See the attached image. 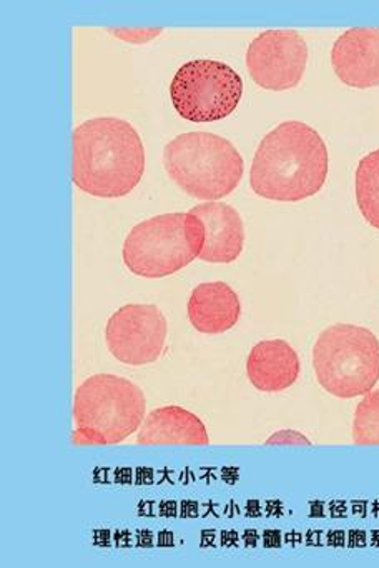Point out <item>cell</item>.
<instances>
[{
    "label": "cell",
    "mask_w": 379,
    "mask_h": 568,
    "mask_svg": "<svg viewBox=\"0 0 379 568\" xmlns=\"http://www.w3.org/2000/svg\"><path fill=\"white\" fill-rule=\"evenodd\" d=\"M72 181L93 197L130 194L145 172V149L130 122L90 119L73 131Z\"/></svg>",
    "instance_id": "1"
},
{
    "label": "cell",
    "mask_w": 379,
    "mask_h": 568,
    "mask_svg": "<svg viewBox=\"0 0 379 568\" xmlns=\"http://www.w3.org/2000/svg\"><path fill=\"white\" fill-rule=\"evenodd\" d=\"M328 178V149L318 132L298 121L283 122L265 135L249 171L259 197L299 202L321 191Z\"/></svg>",
    "instance_id": "2"
},
{
    "label": "cell",
    "mask_w": 379,
    "mask_h": 568,
    "mask_svg": "<svg viewBox=\"0 0 379 568\" xmlns=\"http://www.w3.org/2000/svg\"><path fill=\"white\" fill-rule=\"evenodd\" d=\"M146 398L139 385L112 374L92 375L75 392V445H115L145 420Z\"/></svg>",
    "instance_id": "3"
},
{
    "label": "cell",
    "mask_w": 379,
    "mask_h": 568,
    "mask_svg": "<svg viewBox=\"0 0 379 568\" xmlns=\"http://www.w3.org/2000/svg\"><path fill=\"white\" fill-rule=\"evenodd\" d=\"M163 161L170 179L199 201L226 197L243 178V159L235 145L209 132H188L173 139Z\"/></svg>",
    "instance_id": "4"
},
{
    "label": "cell",
    "mask_w": 379,
    "mask_h": 568,
    "mask_svg": "<svg viewBox=\"0 0 379 568\" xmlns=\"http://www.w3.org/2000/svg\"><path fill=\"white\" fill-rule=\"evenodd\" d=\"M205 245V225L190 212L156 215L130 231L123 264L132 274L162 278L192 264Z\"/></svg>",
    "instance_id": "5"
},
{
    "label": "cell",
    "mask_w": 379,
    "mask_h": 568,
    "mask_svg": "<svg viewBox=\"0 0 379 568\" xmlns=\"http://www.w3.org/2000/svg\"><path fill=\"white\" fill-rule=\"evenodd\" d=\"M319 385L338 398L365 397L379 381V341L358 325L338 324L319 334L313 347Z\"/></svg>",
    "instance_id": "6"
},
{
    "label": "cell",
    "mask_w": 379,
    "mask_h": 568,
    "mask_svg": "<svg viewBox=\"0 0 379 568\" xmlns=\"http://www.w3.org/2000/svg\"><path fill=\"white\" fill-rule=\"evenodd\" d=\"M243 81L228 64L209 59L186 62L170 84V99L180 118L190 122H216L238 108Z\"/></svg>",
    "instance_id": "7"
},
{
    "label": "cell",
    "mask_w": 379,
    "mask_h": 568,
    "mask_svg": "<svg viewBox=\"0 0 379 568\" xmlns=\"http://www.w3.org/2000/svg\"><path fill=\"white\" fill-rule=\"evenodd\" d=\"M166 334L165 315L156 305L129 304L106 322L105 341L116 361L139 367L158 361Z\"/></svg>",
    "instance_id": "8"
},
{
    "label": "cell",
    "mask_w": 379,
    "mask_h": 568,
    "mask_svg": "<svg viewBox=\"0 0 379 568\" xmlns=\"http://www.w3.org/2000/svg\"><path fill=\"white\" fill-rule=\"evenodd\" d=\"M308 45L295 31H266L253 39L246 68L255 84L266 91H288L301 82Z\"/></svg>",
    "instance_id": "9"
},
{
    "label": "cell",
    "mask_w": 379,
    "mask_h": 568,
    "mask_svg": "<svg viewBox=\"0 0 379 568\" xmlns=\"http://www.w3.org/2000/svg\"><path fill=\"white\" fill-rule=\"evenodd\" d=\"M331 64L339 81L349 88L379 85V29L352 28L336 39Z\"/></svg>",
    "instance_id": "10"
},
{
    "label": "cell",
    "mask_w": 379,
    "mask_h": 568,
    "mask_svg": "<svg viewBox=\"0 0 379 568\" xmlns=\"http://www.w3.org/2000/svg\"><path fill=\"white\" fill-rule=\"evenodd\" d=\"M205 225V245L199 261L209 264L235 262L245 245V227L242 217L232 205L205 202L190 211Z\"/></svg>",
    "instance_id": "11"
},
{
    "label": "cell",
    "mask_w": 379,
    "mask_h": 568,
    "mask_svg": "<svg viewBox=\"0 0 379 568\" xmlns=\"http://www.w3.org/2000/svg\"><path fill=\"white\" fill-rule=\"evenodd\" d=\"M298 354L281 338L263 341L249 352L246 374L259 392H283L299 378Z\"/></svg>",
    "instance_id": "12"
},
{
    "label": "cell",
    "mask_w": 379,
    "mask_h": 568,
    "mask_svg": "<svg viewBox=\"0 0 379 568\" xmlns=\"http://www.w3.org/2000/svg\"><path fill=\"white\" fill-rule=\"evenodd\" d=\"M242 304L225 282L198 285L190 295L188 318L202 334H223L238 324Z\"/></svg>",
    "instance_id": "13"
},
{
    "label": "cell",
    "mask_w": 379,
    "mask_h": 568,
    "mask_svg": "<svg viewBox=\"0 0 379 568\" xmlns=\"http://www.w3.org/2000/svg\"><path fill=\"white\" fill-rule=\"evenodd\" d=\"M140 445H208L205 424L193 412L176 405L150 412L136 434Z\"/></svg>",
    "instance_id": "14"
},
{
    "label": "cell",
    "mask_w": 379,
    "mask_h": 568,
    "mask_svg": "<svg viewBox=\"0 0 379 568\" xmlns=\"http://www.w3.org/2000/svg\"><path fill=\"white\" fill-rule=\"evenodd\" d=\"M356 202L366 222L379 231V149L356 169Z\"/></svg>",
    "instance_id": "15"
},
{
    "label": "cell",
    "mask_w": 379,
    "mask_h": 568,
    "mask_svg": "<svg viewBox=\"0 0 379 568\" xmlns=\"http://www.w3.org/2000/svg\"><path fill=\"white\" fill-rule=\"evenodd\" d=\"M352 442L356 445H379V390L366 394L356 407Z\"/></svg>",
    "instance_id": "16"
},
{
    "label": "cell",
    "mask_w": 379,
    "mask_h": 568,
    "mask_svg": "<svg viewBox=\"0 0 379 568\" xmlns=\"http://www.w3.org/2000/svg\"><path fill=\"white\" fill-rule=\"evenodd\" d=\"M266 444H291V445H309V440L306 437H303L299 432L295 430H281L278 434L273 435L266 440Z\"/></svg>",
    "instance_id": "17"
}]
</instances>
